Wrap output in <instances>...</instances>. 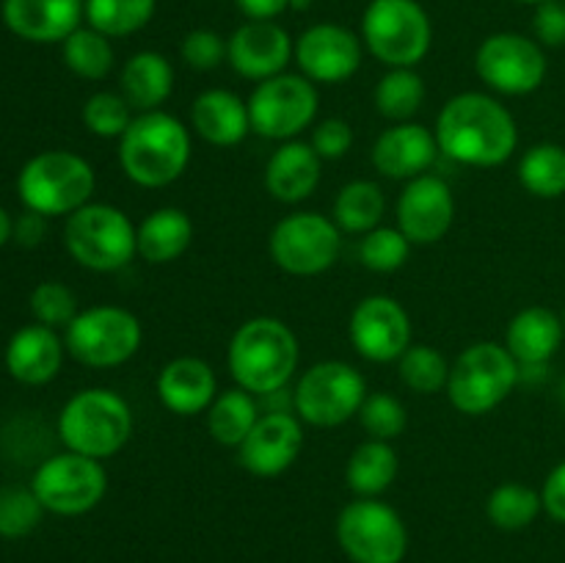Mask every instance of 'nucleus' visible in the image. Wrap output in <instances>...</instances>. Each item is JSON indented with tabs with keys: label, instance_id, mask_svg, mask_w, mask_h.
Wrapping results in <instances>:
<instances>
[{
	"label": "nucleus",
	"instance_id": "obj_30",
	"mask_svg": "<svg viewBox=\"0 0 565 563\" xmlns=\"http://www.w3.org/2000/svg\"><path fill=\"white\" fill-rule=\"evenodd\" d=\"M397 450L392 442L367 439L351 453L345 467V484L356 497H381L397 478Z\"/></svg>",
	"mask_w": 565,
	"mask_h": 563
},
{
	"label": "nucleus",
	"instance_id": "obj_17",
	"mask_svg": "<svg viewBox=\"0 0 565 563\" xmlns=\"http://www.w3.org/2000/svg\"><path fill=\"white\" fill-rule=\"evenodd\" d=\"M364 59L362 36L340 22H315L301 36L296 39V53L292 61L298 64V72L309 77L312 83H337L351 81L359 72Z\"/></svg>",
	"mask_w": 565,
	"mask_h": 563
},
{
	"label": "nucleus",
	"instance_id": "obj_53",
	"mask_svg": "<svg viewBox=\"0 0 565 563\" xmlns=\"http://www.w3.org/2000/svg\"><path fill=\"white\" fill-rule=\"evenodd\" d=\"M563 329H565V318H563Z\"/></svg>",
	"mask_w": 565,
	"mask_h": 563
},
{
	"label": "nucleus",
	"instance_id": "obj_34",
	"mask_svg": "<svg viewBox=\"0 0 565 563\" xmlns=\"http://www.w3.org/2000/svg\"><path fill=\"white\" fill-rule=\"evenodd\" d=\"M519 182L539 199H561L565 193V147L541 141L519 160Z\"/></svg>",
	"mask_w": 565,
	"mask_h": 563
},
{
	"label": "nucleus",
	"instance_id": "obj_18",
	"mask_svg": "<svg viewBox=\"0 0 565 563\" xmlns=\"http://www.w3.org/2000/svg\"><path fill=\"white\" fill-rule=\"evenodd\" d=\"M303 423L296 412H263L252 434L237 447V461L254 478H279L303 450Z\"/></svg>",
	"mask_w": 565,
	"mask_h": 563
},
{
	"label": "nucleus",
	"instance_id": "obj_8",
	"mask_svg": "<svg viewBox=\"0 0 565 563\" xmlns=\"http://www.w3.org/2000/svg\"><path fill=\"white\" fill-rule=\"evenodd\" d=\"M364 50L386 70L417 66L434 44V22L419 0H370L362 14Z\"/></svg>",
	"mask_w": 565,
	"mask_h": 563
},
{
	"label": "nucleus",
	"instance_id": "obj_21",
	"mask_svg": "<svg viewBox=\"0 0 565 563\" xmlns=\"http://www.w3.org/2000/svg\"><path fill=\"white\" fill-rule=\"evenodd\" d=\"M439 155L441 149L434 130H428L419 121H401V125L386 127L375 138L370 158H373L379 174L408 182L419 174H428Z\"/></svg>",
	"mask_w": 565,
	"mask_h": 563
},
{
	"label": "nucleus",
	"instance_id": "obj_1",
	"mask_svg": "<svg viewBox=\"0 0 565 563\" xmlns=\"http://www.w3.org/2000/svg\"><path fill=\"white\" fill-rule=\"evenodd\" d=\"M434 132L445 158L475 169H497L519 147L513 114L483 92H461L447 99L436 116Z\"/></svg>",
	"mask_w": 565,
	"mask_h": 563
},
{
	"label": "nucleus",
	"instance_id": "obj_3",
	"mask_svg": "<svg viewBox=\"0 0 565 563\" xmlns=\"http://www.w3.org/2000/svg\"><path fill=\"white\" fill-rule=\"evenodd\" d=\"M191 127L160 110L136 114L119 138V166L138 188H166L191 163Z\"/></svg>",
	"mask_w": 565,
	"mask_h": 563
},
{
	"label": "nucleus",
	"instance_id": "obj_28",
	"mask_svg": "<svg viewBox=\"0 0 565 563\" xmlns=\"http://www.w3.org/2000/svg\"><path fill=\"white\" fill-rule=\"evenodd\" d=\"M119 92L136 114L160 110L174 92V66L158 50H138L121 66Z\"/></svg>",
	"mask_w": 565,
	"mask_h": 563
},
{
	"label": "nucleus",
	"instance_id": "obj_6",
	"mask_svg": "<svg viewBox=\"0 0 565 563\" xmlns=\"http://www.w3.org/2000/svg\"><path fill=\"white\" fill-rule=\"evenodd\" d=\"M522 381V368L511 357L502 342H475L458 353L450 364V379H447V397L452 408L469 417L489 414L516 390Z\"/></svg>",
	"mask_w": 565,
	"mask_h": 563
},
{
	"label": "nucleus",
	"instance_id": "obj_24",
	"mask_svg": "<svg viewBox=\"0 0 565 563\" xmlns=\"http://www.w3.org/2000/svg\"><path fill=\"white\" fill-rule=\"evenodd\" d=\"M64 340L50 326L31 323L11 334L6 346V370L14 381L28 386L47 384L64 364Z\"/></svg>",
	"mask_w": 565,
	"mask_h": 563
},
{
	"label": "nucleus",
	"instance_id": "obj_44",
	"mask_svg": "<svg viewBox=\"0 0 565 563\" xmlns=\"http://www.w3.org/2000/svg\"><path fill=\"white\" fill-rule=\"evenodd\" d=\"M180 55L191 70L213 72L226 61V39L213 28H193L182 36Z\"/></svg>",
	"mask_w": 565,
	"mask_h": 563
},
{
	"label": "nucleus",
	"instance_id": "obj_39",
	"mask_svg": "<svg viewBox=\"0 0 565 563\" xmlns=\"http://www.w3.org/2000/svg\"><path fill=\"white\" fill-rule=\"evenodd\" d=\"M412 246L414 243L397 226H375L373 232L362 235L359 259L364 268L375 270V274H395L408 263Z\"/></svg>",
	"mask_w": 565,
	"mask_h": 563
},
{
	"label": "nucleus",
	"instance_id": "obj_45",
	"mask_svg": "<svg viewBox=\"0 0 565 563\" xmlns=\"http://www.w3.org/2000/svg\"><path fill=\"white\" fill-rule=\"evenodd\" d=\"M315 152L323 160H340L345 158L348 149L353 147V130L342 116H329V119L318 121L312 127V138H309Z\"/></svg>",
	"mask_w": 565,
	"mask_h": 563
},
{
	"label": "nucleus",
	"instance_id": "obj_42",
	"mask_svg": "<svg viewBox=\"0 0 565 563\" xmlns=\"http://www.w3.org/2000/svg\"><path fill=\"white\" fill-rule=\"evenodd\" d=\"M44 517V506L33 495L31 486H9L0 489V535L3 539H22L33 533Z\"/></svg>",
	"mask_w": 565,
	"mask_h": 563
},
{
	"label": "nucleus",
	"instance_id": "obj_43",
	"mask_svg": "<svg viewBox=\"0 0 565 563\" xmlns=\"http://www.w3.org/2000/svg\"><path fill=\"white\" fill-rule=\"evenodd\" d=\"M31 312L36 323L50 326V329H66L81 309H77V296L64 282L50 279L33 287Z\"/></svg>",
	"mask_w": 565,
	"mask_h": 563
},
{
	"label": "nucleus",
	"instance_id": "obj_12",
	"mask_svg": "<svg viewBox=\"0 0 565 563\" xmlns=\"http://www.w3.org/2000/svg\"><path fill=\"white\" fill-rule=\"evenodd\" d=\"M268 252L276 268L290 276L326 274L340 259L342 230L329 215L298 210L270 230Z\"/></svg>",
	"mask_w": 565,
	"mask_h": 563
},
{
	"label": "nucleus",
	"instance_id": "obj_22",
	"mask_svg": "<svg viewBox=\"0 0 565 563\" xmlns=\"http://www.w3.org/2000/svg\"><path fill=\"white\" fill-rule=\"evenodd\" d=\"M6 28L33 44L64 42L86 20V0H3Z\"/></svg>",
	"mask_w": 565,
	"mask_h": 563
},
{
	"label": "nucleus",
	"instance_id": "obj_41",
	"mask_svg": "<svg viewBox=\"0 0 565 563\" xmlns=\"http://www.w3.org/2000/svg\"><path fill=\"white\" fill-rule=\"evenodd\" d=\"M356 417L364 434L381 442H395L408 425L406 406L390 392H367Z\"/></svg>",
	"mask_w": 565,
	"mask_h": 563
},
{
	"label": "nucleus",
	"instance_id": "obj_48",
	"mask_svg": "<svg viewBox=\"0 0 565 563\" xmlns=\"http://www.w3.org/2000/svg\"><path fill=\"white\" fill-rule=\"evenodd\" d=\"M47 235V219L42 213H33V210H25L20 219H14V241L20 246L33 248L44 241Z\"/></svg>",
	"mask_w": 565,
	"mask_h": 563
},
{
	"label": "nucleus",
	"instance_id": "obj_29",
	"mask_svg": "<svg viewBox=\"0 0 565 563\" xmlns=\"http://www.w3.org/2000/svg\"><path fill=\"white\" fill-rule=\"evenodd\" d=\"M138 257L149 265L180 259L193 243V221L182 208H158L136 226Z\"/></svg>",
	"mask_w": 565,
	"mask_h": 563
},
{
	"label": "nucleus",
	"instance_id": "obj_9",
	"mask_svg": "<svg viewBox=\"0 0 565 563\" xmlns=\"http://www.w3.org/2000/svg\"><path fill=\"white\" fill-rule=\"evenodd\" d=\"M141 342V320L130 309L114 307V304L81 309L64 329V346L70 357L94 370L119 368L130 362Z\"/></svg>",
	"mask_w": 565,
	"mask_h": 563
},
{
	"label": "nucleus",
	"instance_id": "obj_23",
	"mask_svg": "<svg viewBox=\"0 0 565 563\" xmlns=\"http://www.w3.org/2000/svg\"><path fill=\"white\" fill-rule=\"evenodd\" d=\"M158 397L171 414L193 417L207 412L218 395V379L213 364L199 357H177L158 373Z\"/></svg>",
	"mask_w": 565,
	"mask_h": 563
},
{
	"label": "nucleus",
	"instance_id": "obj_27",
	"mask_svg": "<svg viewBox=\"0 0 565 563\" xmlns=\"http://www.w3.org/2000/svg\"><path fill=\"white\" fill-rule=\"evenodd\" d=\"M565 337L563 320L546 307H524L511 318L505 331V348L519 368H546Z\"/></svg>",
	"mask_w": 565,
	"mask_h": 563
},
{
	"label": "nucleus",
	"instance_id": "obj_33",
	"mask_svg": "<svg viewBox=\"0 0 565 563\" xmlns=\"http://www.w3.org/2000/svg\"><path fill=\"white\" fill-rule=\"evenodd\" d=\"M425 81L414 66H397L390 70L375 86V108L392 125L412 121L425 103Z\"/></svg>",
	"mask_w": 565,
	"mask_h": 563
},
{
	"label": "nucleus",
	"instance_id": "obj_14",
	"mask_svg": "<svg viewBox=\"0 0 565 563\" xmlns=\"http://www.w3.org/2000/svg\"><path fill=\"white\" fill-rule=\"evenodd\" d=\"M31 489L44 511L58 513V517H81L103 502L108 491V472L99 458L64 450L39 464Z\"/></svg>",
	"mask_w": 565,
	"mask_h": 563
},
{
	"label": "nucleus",
	"instance_id": "obj_16",
	"mask_svg": "<svg viewBox=\"0 0 565 563\" xmlns=\"http://www.w3.org/2000/svg\"><path fill=\"white\" fill-rule=\"evenodd\" d=\"M348 337L367 362H397L412 346V318L397 298L375 293L353 307Z\"/></svg>",
	"mask_w": 565,
	"mask_h": 563
},
{
	"label": "nucleus",
	"instance_id": "obj_32",
	"mask_svg": "<svg viewBox=\"0 0 565 563\" xmlns=\"http://www.w3.org/2000/svg\"><path fill=\"white\" fill-rule=\"evenodd\" d=\"M386 213V196L381 185L373 180H353L340 188L334 199L331 219L342 232L351 235H367L375 226H381Z\"/></svg>",
	"mask_w": 565,
	"mask_h": 563
},
{
	"label": "nucleus",
	"instance_id": "obj_13",
	"mask_svg": "<svg viewBox=\"0 0 565 563\" xmlns=\"http://www.w3.org/2000/svg\"><path fill=\"white\" fill-rule=\"evenodd\" d=\"M248 103L252 132L268 141H292L315 121L320 108L318 88L301 72H281L257 83Z\"/></svg>",
	"mask_w": 565,
	"mask_h": 563
},
{
	"label": "nucleus",
	"instance_id": "obj_49",
	"mask_svg": "<svg viewBox=\"0 0 565 563\" xmlns=\"http://www.w3.org/2000/svg\"><path fill=\"white\" fill-rule=\"evenodd\" d=\"M237 11H241L246 20H279L285 11H290V0H235Z\"/></svg>",
	"mask_w": 565,
	"mask_h": 563
},
{
	"label": "nucleus",
	"instance_id": "obj_40",
	"mask_svg": "<svg viewBox=\"0 0 565 563\" xmlns=\"http://www.w3.org/2000/svg\"><path fill=\"white\" fill-rule=\"evenodd\" d=\"M136 110L121 92H97L83 105V125L97 138H121Z\"/></svg>",
	"mask_w": 565,
	"mask_h": 563
},
{
	"label": "nucleus",
	"instance_id": "obj_15",
	"mask_svg": "<svg viewBox=\"0 0 565 563\" xmlns=\"http://www.w3.org/2000/svg\"><path fill=\"white\" fill-rule=\"evenodd\" d=\"M475 72L491 92L524 97L544 86L550 61L535 39L516 31H500L480 42L475 53Z\"/></svg>",
	"mask_w": 565,
	"mask_h": 563
},
{
	"label": "nucleus",
	"instance_id": "obj_5",
	"mask_svg": "<svg viewBox=\"0 0 565 563\" xmlns=\"http://www.w3.org/2000/svg\"><path fill=\"white\" fill-rule=\"evenodd\" d=\"M94 188L97 177L92 163L70 149H47L33 155L17 177V193L25 210L42 213L44 219L72 215L92 202Z\"/></svg>",
	"mask_w": 565,
	"mask_h": 563
},
{
	"label": "nucleus",
	"instance_id": "obj_46",
	"mask_svg": "<svg viewBox=\"0 0 565 563\" xmlns=\"http://www.w3.org/2000/svg\"><path fill=\"white\" fill-rule=\"evenodd\" d=\"M533 36L541 47H563L565 44V3L563 0H546L535 6Z\"/></svg>",
	"mask_w": 565,
	"mask_h": 563
},
{
	"label": "nucleus",
	"instance_id": "obj_25",
	"mask_svg": "<svg viewBox=\"0 0 565 563\" xmlns=\"http://www.w3.org/2000/svg\"><path fill=\"white\" fill-rule=\"evenodd\" d=\"M323 174V158L309 141H281L265 166V188L281 204H298L312 196Z\"/></svg>",
	"mask_w": 565,
	"mask_h": 563
},
{
	"label": "nucleus",
	"instance_id": "obj_7",
	"mask_svg": "<svg viewBox=\"0 0 565 563\" xmlns=\"http://www.w3.org/2000/svg\"><path fill=\"white\" fill-rule=\"evenodd\" d=\"M64 246L83 268L110 274L125 268L138 254V232L125 210L105 202H88L66 215Z\"/></svg>",
	"mask_w": 565,
	"mask_h": 563
},
{
	"label": "nucleus",
	"instance_id": "obj_26",
	"mask_svg": "<svg viewBox=\"0 0 565 563\" xmlns=\"http://www.w3.org/2000/svg\"><path fill=\"white\" fill-rule=\"evenodd\" d=\"M191 130L210 147H237L252 132L248 103L230 88H207L191 105Z\"/></svg>",
	"mask_w": 565,
	"mask_h": 563
},
{
	"label": "nucleus",
	"instance_id": "obj_4",
	"mask_svg": "<svg viewBox=\"0 0 565 563\" xmlns=\"http://www.w3.org/2000/svg\"><path fill=\"white\" fill-rule=\"evenodd\" d=\"M132 425L130 403L105 386L75 392L58 414V436L66 450L99 461L116 456L130 442Z\"/></svg>",
	"mask_w": 565,
	"mask_h": 563
},
{
	"label": "nucleus",
	"instance_id": "obj_10",
	"mask_svg": "<svg viewBox=\"0 0 565 563\" xmlns=\"http://www.w3.org/2000/svg\"><path fill=\"white\" fill-rule=\"evenodd\" d=\"M367 397V381L342 359H323L307 368L292 390V412L315 428H337L356 417Z\"/></svg>",
	"mask_w": 565,
	"mask_h": 563
},
{
	"label": "nucleus",
	"instance_id": "obj_31",
	"mask_svg": "<svg viewBox=\"0 0 565 563\" xmlns=\"http://www.w3.org/2000/svg\"><path fill=\"white\" fill-rule=\"evenodd\" d=\"M204 414H207L210 436L224 447H241L246 436L252 434L254 425H257V419L263 417L257 395L246 392L243 386L218 392Z\"/></svg>",
	"mask_w": 565,
	"mask_h": 563
},
{
	"label": "nucleus",
	"instance_id": "obj_19",
	"mask_svg": "<svg viewBox=\"0 0 565 563\" xmlns=\"http://www.w3.org/2000/svg\"><path fill=\"white\" fill-rule=\"evenodd\" d=\"M456 221V196L439 174H419L406 182L397 199V230L414 246L439 243Z\"/></svg>",
	"mask_w": 565,
	"mask_h": 563
},
{
	"label": "nucleus",
	"instance_id": "obj_47",
	"mask_svg": "<svg viewBox=\"0 0 565 563\" xmlns=\"http://www.w3.org/2000/svg\"><path fill=\"white\" fill-rule=\"evenodd\" d=\"M541 502L555 522L565 524V461L546 475L544 486H541Z\"/></svg>",
	"mask_w": 565,
	"mask_h": 563
},
{
	"label": "nucleus",
	"instance_id": "obj_38",
	"mask_svg": "<svg viewBox=\"0 0 565 563\" xmlns=\"http://www.w3.org/2000/svg\"><path fill=\"white\" fill-rule=\"evenodd\" d=\"M397 373H401L403 384L417 395H436L439 390H447L450 364L434 346L412 342L406 353L397 359Z\"/></svg>",
	"mask_w": 565,
	"mask_h": 563
},
{
	"label": "nucleus",
	"instance_id": "obj_20",
	"mask_svg": "<svg viewBox=\"0 0 565 563\" xmlns=\"http://www.w3.org/2000/svg\"><path fill=\"white\" fill-rule=\"evenodd\" d=\"M292 53H296V39L276 20H246L226 39V64L254 83L287 72Z\"/></svg>",
	"mask_w": 565,
	"mask_h": 563
},
{
	"label": "nucleus",
	"instance_id": "obj_2",
	"mask_svg": "<svg viewBox=\"0 0 565 563\" xmlns=\"http://www.w3.org/2000/svg\"><path fill=\"white\" fill-rule=\"evenodd\" d=\"M301 346L285 320L257 315L241 323L226 348V368L237 386L257 397L287 390L298 370Z\"/></svg>",
	"mask_w": 565,
	"mask_h": 563
},
{
	"label": "nucleus",
	"instance_id": "obj_35",
	"mask_svg": "<svg viewBox=\"0 0 565 563\" xmlns=\"http://www.w3.org/2000/svg\"><path fill=\"white\" fill-rule=\"evenodd\" d=\"M61 55L72 75L83 81H105L114 70V44L92 25H81L61 42Z\"/></svg>",
	"mask_w": 565,
	"mask_h": 563
},
{
	"label": "nucleus",
	"instance_id": "obj_36",
	"mask_svg": "<svg viewBox=\"0 0 565 563\" xmlns=\"http://www.w3.org/2000/svg\"><path fill=\"white\" fill-rule=\"evenodd\" d=\"M158 11V0H86V25L108 39L143 31Z\"/></svg>",
	"mask_w": 565,
	"mask_h": 563
},
{
	"label": "nucleus",
	"instance_id": "obj_51",
	"mask_svg": "<svg viewBox=\"0 0 565 563\" xmlns=\"http://www.w3.org/2000/svg\"><path fill=\"white\" fill-rule=\"evenodd\" d=\"M513 3H522V6H541V3H546V0H513Z\"/></svg>",
	"mask_w": 565,
	"mask_h": 563
},
{
	"label": "nucleus",
	"instance_id": "obj_11",
	"mask_svg": "<svg viewBox=\"0 0 565 563\" xmlns=\"http://www.w3.org/2000/svg\"><path fill=\"white\" fill-rule=\"evenodd\" d=\"M337 541L351 563H401L408 530L401 513L379 497H356L337 517Z\"/></svg>",
	"mask_w": 565,
	"mask_h": 563
},
{
	"label": "nucleus",
	"instance_id": "obj_52",
	"mask_svg": "<svg viewBox=\"0 0 565 563\" xmlns=\"http://www.w3.org/2000/svg\"><path fill=\"white\" fill-rule=\"evenodd\" d=\"M561 397H563V403H565V379H563V386H561Z\"/></svg>",
	"mask_w": 565,
	"mask_h": 563
},
{
	"label": "nucleus",
	"instance_id": "obj_37",
	"mask_svg": "<svg viewBox=\"0 0 565 563\" xmlns=\"http://www.w3.org/2000/svg\"><path fill=\"white\" fill-rule=\"evenodd\" d=\"M541 511H544L541 491L516 484V480L500 484L491 491L489 500H486V517H489V522L494 528L508 530V533L530 528L539 519Z\"/></svg>",
	"mask_w": 565,
	"mask_h": 563
},
{
	"label": "nucleus",
	"instance_id": "obj_50",
	"mask_svg": "<svg viewBox=\"0 0 565 563\" xmlns=\"http://www.w3.org/2000/svg\"><path fill=\"white\" fill-rule=\"evenodd\" d=\"M9 241H14V219L9 215V210L0 208V246H6Z\"/></svg>",
	"mask_w": 565,
	"mask_h": 563
}]
</instances>
